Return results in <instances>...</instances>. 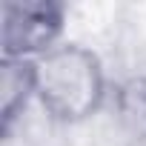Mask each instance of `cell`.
Wrapping results in <instances>:
<instances>
[{"instance_id":"3","label":"cell","mask_w":146,"mask_h":146,"mask_svg":"<svg viewBox=\"0 0 146 146\" xmlns=\"http://www.w3.org/2000/svg\"><path fill=\"white\" fill-rule=\"evenodd\" d=\"M35 100V66L32 60H3L0 66V112L3 132H9L26 106Z\"/></svg>"},{"instance_id":"2","label":"cell","mask_w":146,"mask_h":146,"mask_svg":"<svg viewBox=\"0 0 146 146\" xmlns=\"http://www.w3.org/2000/svg\"><path fill=\"white\" fill-rule=\"evenodd\" d=\"M66 6L52 0L32 3H6L3 6V60H37L63 43L66 32Z\"/></svg>"},{"instance_id":"1","label":"cell","mask_w":146,"mask_h":146,"mask_svg":"<svg viewBox=\"0 0 146 146\" xmlns=\"http://www.w3.org/2000/svg\"><path fill=\"white\" fill-rule=\"evenodd\" d=\"M35 66V100L49 120L63 126L86 123L98 115L109 95L103 60L83 43L63 40L49 54L32 60Z\"/></svg>"}]
</instances>
